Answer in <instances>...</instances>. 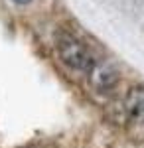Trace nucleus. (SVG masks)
<instances>
[{
    "mask_svg": "<svg viewBox=\"0 0 144 148\" xmlns=\"http://www.w3.org/2000/svg\"><path fill=\"white\" fill-rule=\"evenodd\" d=\"M56 46H57V53L61 57V61L67 67L75 69V71H85V73L89 71L91 63H93V57H91L87 46L81 40H77L73 34L61 30L56 36Z\"/></svg>",
    "mask_w": 144,
    "mask_h": 148,
    "instance_id": "f257e3e1",
    "label": "nucleus"
},
{
    "mask_svg": "<svg viewBox=\"0 0 144 148\" xmlns=\"http://www.w3.org/2000/svg\"><path fill=\"white\" fill-rule=\"evenodd\" d=\"M87 77L89 83L97 91H111L112 87H117V83L121 79L117 67L109 61H103V59H93V63L87 71Z\"/></svg>",
    "mask_w": 144,
    "mask_h": 148,
    "instance_id": "f03ea898",
    "label": "nucleus"
},
{
    "mask_svg": "<svg viewBox=\"0 0 144 148\" xmlns=\"http://www.w3.org/2000/svg\"><path fill=\"white\" fill-rule=\"evenodd\" d=\"M124 109L132 121L144 123V87H132L126 93Z\"/></svg>",
    "mask_w": 144,
    "mask_h": 148,
    "instance_id": "7ed1b4c3",
    "label": "nucleus"
},
{
    "mask_svg": "<svg viewBox=\"0 0 144 148\" xmlns=\"http://www.w3.org/2000/svg\"><path fill=\"white\" fill-rule=\"evenodd\" d=\"M14 2H16V4H28L30 0H14Z\"/></svg>",
    "mask_w": 144,
    "mask_h": 148,
    "instance_id": "20e7f679",
    "label": "nucleus"
}]
</instances>
